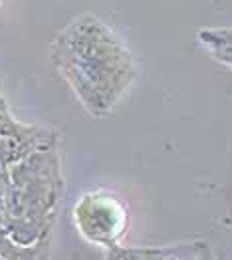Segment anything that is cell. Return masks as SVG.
Instances as JSON below:
<instances>
[{"mask_svg": "<svg viewBox=\"0 0 232 260\" xmlns=\"http://www.w3.org/2000/svg\"><path fill=\"white\" fill-rule=\"evenodd\" d=\"M72 222L85 242L115 252L123 248L121 244L129 231V211L115 193L93 189L76 201Z\"/></svg>", "mask_w": 232, "mask_h": 260, "instance_id": "2", "label": "cell"}, {"mask_svg": "<svg viewBox=\"0 0 232 260\" xmlns=\"http://www.w3.org/2000/svg\"><path fill=\"white\" fill-rule=\"evenodd\" d=\"M50 54L80 106L93 117L111 113L137 80L131 50L93 14L70 22L54 38Z\"/></svg>", "mask_w": 232, "mask_h": 260, "instance_id": "1", "label": "cell"}, {"mask_svg": "<svg viewBox=\"0 0 232 260\" xmlns=\"http://www.w3.org/2000/svg\"><path fill=\"white\" fill-rule=\"evenodd\" d=\"M198 42L211 52L214 60L232 70V28L203 30L198 32Z\"/></svg>", "mask_w": 232, "mask_h": 260, "instance_id": "4", "label": "cell"}, {"mask_svg": "<svg viewBox=\"0 0 232 260\" xmlns=\"http://www.w3.org/2000/svg\"><path fill=\"white\" fill-rule=\"evenodd\" d=\"M0 6H2V0H0Z\"/></svg>", "mask_w": 232, "mask_h": 260, "instance_id": "5", "label": "cell"}, {"mask_svg": "<svg viewBox=\"0 0 232 260\" xmlns=\"http://www.w3.org/2000/svg\"><path fill=\"white\" fill-rule=\"evenodd\" d=\"M106 260H216L211 246L203 240H190L171 246L119 248L109 252Z\"/></svg>", "mask_w": 232, "mask_h": 260, "instance_id": "3", "label": "cell"}]
</instances>
